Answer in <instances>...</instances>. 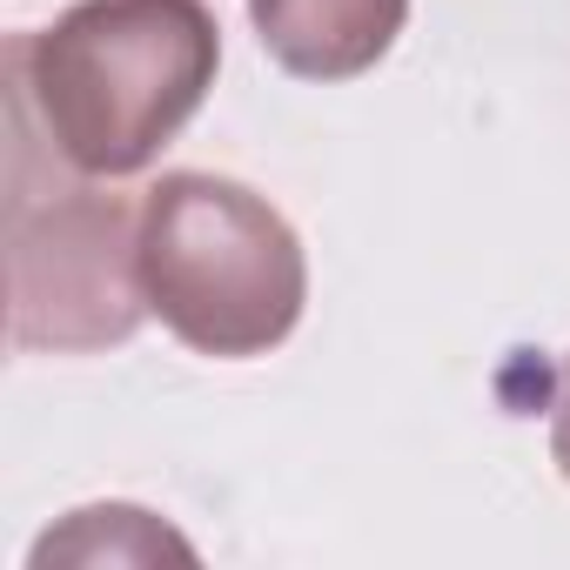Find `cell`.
<instances>
[{"label":"cell","mask_w":570,"mask_h":570,"mask_svg":"<svg viewBox=\"0 0 570 570\" xmlns=\"http://www.w3.org/2000/svg\"><path fill=\"white\" fill-rule=\"evenodd\" d=\"M222 28L208 0H75L55 28L8 41V108L88 175H141L208 101Z\"/></svg>","instance_id":"6da1fadb"},{"label":"cell","mask_w":570,"mask_h":570,"mask_svg":"<svg viewBox=\"0 0 570 570\" xmlns=\"http://www.w3.org/2000/svg\"><path fill=\"white\" fill-rule=\"evenodd\" d=\"M141 289L175 343L242 363L289 343L309 303V262L275 202L181 168L141 195Z\"/></svg>","instance_id":"7a4b0ae2"},{"label":"cell","mask_w":570,"mask_h":570,"mask_svg":"<svg viewBox=\"0 0 570 570\" xmlns=\"http://www.w3.org/2000/svg\"><path fill=\"white\" fill-rule=\"evenodd\" d=\"M148 316L141 208L88 175L35 188L8 168V336L14 350L95 356L121 350Z\"/></svg>","instance_id":"3957f363"},{"label":"cell","mask_w":570,"mask_h":570,"mask_svg":"<svg viewBox=\"0 0 570 570\" xmlns=\"http://www.w3.org/2000/svg\"><path fill=\"white\" fill-rule=\"evenodd\" d=\"M248 21L282 75L356 81L396 48L410 0H248Z\"/></svg>","instance_id":"277c9868"},{"label":"cell","mask_w":570,"mask_h":570,"mask_svg":"<svg viewBox=\"0 0 570 570\" xmlns=\"http://www.w3.org/2000/svg\"><path fill=\"white\" fill-rule=\"evenodd\" d=\"M28 563L35 570H55V563H81V570H101V563H195V543L141 503H88V510H68L28 550Z\"/></svg>","instance_id":"5b68a950"},{"label":"cell","mask_w":570,"mask_h":570,"mask_svg":"<svg viewBox=\"0 0 570 570\" xmlns=\"http://www.w3.org/2000/svg\"><path fill=\"white\" fill-rule=\"evenodd\" d=\"M550 463L570 483V356H563V383H557V403H550Z\"/></svg>","instance_id":"8992f818"}]
</instances>
